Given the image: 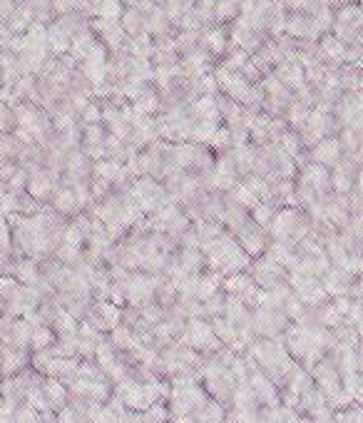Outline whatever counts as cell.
<instances>
[{
  "mask_svg": "<svg viewBox=\"0 0 363 423\" xmlns=\"http://www.w3.org/2000/svg\"><path fill=\"white\" fill-rule=\"evenodd\" d=\"M87 418L90 423H117V413L107 403H90Z\"/></svg>",
  "mask_w": 363,
  "mask_h": 423,
  "instance_id": "603a6c76",
  "label": "cell"
},
{
  "mask_svg": "<svg viewBox=\"0 0 363 423\" xmlns=\"http://www.w3.org/2000/svg\"><path fill=\"white\" fill-rule=\"evenodd\" d=\"M321 287L323 291H326V296H351V287L353 282H356V277H351L348 272H343V269L338 267H328L326 272L321 274Z\"/></svg>",
  "mask_w": 363,
  "mask_h": 423,
  "instance_id": "9c48e42d",
  "label": "cell"
},
{
  "mask_svg": "<svg viewBox=\"0 0 363 423\" xmlns=\"http://www.w3.org/2000/svg\"><path fill=\"white\" fill-rule=\"evenodd\" d=\"M266 232L271 234V239L276 242H288L296 244L311 232V222H308L306 212L298 207H281L276 209L271 224L266 227Z\"/></svg>",
  "mask_w": 363,
  "mask_h": 423,
  "instance_id": "7a4b0ae2",
  "label": "cell"
},
{
  "mask_svg": "<svg viewBox=\"0 0 363 423\" xmlns=\"http://www.w3.org/2000/svg\"><path fill=\"white\" fill-rule=\"evenodd\" d=\"M234 406V411H254V408H259L256 398H254V391L251 386H249V381H242L234 386L232 391V401H229Z\"/></svg>",
  "mask_w": 363,
  "mask_h": 423,
  "instance_id": "e0dca14e",
  "label": "cell"
},
{
  "mask_svg": "<svg viewBox=\"0 0 363 423\" xmlns=\"http://www.w3.org/2000/svg\"><path fill=\"white\" fill-rule=\"evenodd\" d=\"M273 214H276V209H273L271 204H266V202H256L251 209H249V219H251L254 224H259L261 229H266L269 224H271Z\"/></svg>",
  "mask_w": 363,
  "mask_h": 423,
  "instance_id": "7402d4cb",
  "label": "cell"
},
{
  "mask_svg": "<svg viewBox=\"0 0 363 423\" xmlns=\"http://www.w3.org/2000/svg\"><path fill=\"white\" fill-rule=\"evenodd\" d=\"M229 197H232L234 199V202H237V204H242V207L244 209H251L254 207V204H256L259 202V199L256 197H254V194L251 192H249V189L246 187H244V184L242 182H237V184H234V189H229Z\"/></svg>",
  "mask_w": 363,
  "mask_h": 423,
  "instance_id": "83f0119b",
  "label": "cell"
},
{
  "mask_svg": "<svg viewBox=\"0 0 363 423\" xmlns=\"http://www.w3.org/2000/svg\"><path fill=\"white\" fill-rule=\"evenodd\" d=\"M55 343V331H50L48 326H35L33 333H30V348L35 351H43V348H50Z\"/></svg>",
  "mask_w": 363,
  "mask_h": 423,
  "instance_id": "cb8c5ba5",
  "label": "cell"
},
{
  "mask_svg": "<svg viewBox=\"0 0 363 423\" xmlns=\"http://www.w3.org/2000/svg\"><path fill=\"white\" fill-rule=\"evenodd\" d=\"M13 274L18 277V282H23L25 287H35L40 282V269L35 259H25V262H18L13 267Z\"/></svg>",
  "mask_w": 363,
  "mask_h": 423,
  "instance_id": "d6986e66",
  "label": "cell"
},
{
  "mask_svg": "<svg viewBox=\"0 0 363 423\" xmlns=\"http://www.w3.org/2000/svg\"><path fill=\"white\" fill-rule=\"evenodd\" d=\"M28 363V356H25L23 348H5V351H0V371H3V376H13V373H18L20 368Z\"/></svg>",
  "mask_w": 363,
  "mask_h": 423,
  "instance_id": "2e32d148",
  "label": "cell"
},
{
  "mask_svg": "<svg viewBox=\"0 0 363 423\" xmlns=\"http://www.w3.org/2000/svg\"><path fill=\"white\" fill-rule=\"evenodd\" d=\"M174 343H179V346H189V348H194V351L204 353V356L217 353L219 348H222V341L214 336L212 323H209L207 318H189L182 336H179Z\"/></svg>",
  "mask_w": 363,
  "mask_h": 423,
  "instance_id": "3957f363",
  "label": "cell"
},
{
  "mask_svg": "<svg viewBox=\"0 0 363 423\" xmlns=\"http://www.w3.org/2000/svg\"><path fill=\"white\" fill-rule=\"evenodd\" d=\"M174 262L179 264V269L187 274H202L207 269V259H204L202 249H179V254H172Z\"/></svg>",
  "mask_w": 363,
  "mask_h": 423,
  "instance_id": "4fadbf2b",
  "label": "cell"
},
{
  "mask_svg": "<svg viewBox=\"0 0 363 423\" xmlns=\"http://www.w3.org/2000/svg\"><path fill=\"white\" fill-rule=\"evenodd\" d=\"M224 299H227V294H224L222 289H219L217 294H212L209 299H204V301H202L204 316H209V318L222 316V311H224Z\"/></svg>",
  "mask_w": 363,
  "mask_h": 423,
  "instance_id": "484cf974",
  "label": "cell"
},
{
  "mask_svg": "<svg viewBox=\"0 0 363 423\" xmlns=\"http://www.w3.org/2000/svg\"><path fill=\"white\" fill-rule=\"evenodd\" d=\"M167 421H169V413L162 401L152 403V406H147L142 411V423H167Z\"/></svg>",
  "mask_w": 363,
  "mask_h": 423,
  "instance_id": "4316f807",
  "label": "cell"
},
{
  "mask_svg": "<svg viewBox=\"0 0 363 423\" xmlns=\"http://www.w3.org/2000/svg\"><path fill=\"white\" fill-rule=\"evenodd\" d=\"M53 328L58 331V336H65V333H75L77 331V318L72 316L65 309H55L53 314Z\"/></svg>",
  "mask_w": 363,
  "mask_h": 423,
  "instance_id": "44dd1931",
  "label": "cell"
},
{
  "mask_svg": "<svg viewBox=\"0 0 363 423\" xmlns=\"http://www.w3.org/2000/svg\"><path fill=\"white\" fill-rule=\"evenodd\" d=\"M117 413V423H142V411H134V408L122 406Z\"/></svg>",
  "mask_w": 363,
  "mask_h": 423,
  "instance_id": "4dcf8cb0",
  "label": "cell"
},
{
  "mask_svg": "<svg viewBox=\"0 0 363 423\" xmlns=\"http://www.w3.org/2000/svg\"><path fill=\"white\" fill-rule=\"evenodd\" d=\"M10 247V232H8V219L0 214V249H8Z\"/></svg>",
  "mask_w": 363,
  "mask_h": 423,
  "instance_id": "1f68e13d",
  "label": "cell"
},
{
  "mask_svg": "<svg viewBox=\"0 0 363 423\" xmlns=\"http://www.w3.org/2000/svg\"><path fill=\"white\" fill-rule=\"evenodd\" d=\"M167 423H169V421H167Z\"/></svg>",
  "mask_w": 363,
  "mask_h": 423,
  "instance_id": "d590c367",
  "label": "cell"
},
{
  "mask_svg": "<svg viewBox=\"0 0 363 423\" xmlns=\"http://www.w3.org/2000/svg\"><path fill=\"white\" fill-rule=\"evenodd\" d=\"M249 386H251L254 398H256L259 406H278V403H281L278 401V388L273 386L259 368H254V371L249 373Z\"/></svg>",
  "mask_w": 363,
  "mask_h": 423,
  "instance_id": "30bf717a",
  "label": "cell"
},
{
  "mask_svg": "<svg viewBox=\"0 0 363 423\" xmlns=\"http://www.w3.org/2000/svg\"><path fill=\"white\" fill-rule=\"evenodd\" d=\"M199 249H202L204 259H207L209 272H217L222 274V277L244 272V269H249V264H251V257L239 247L232 232H222L219 237L199 244Z\"/></svg>",
  "mask_w": 363,
  "mask_h": 423,
  "instance_id": "6da1fadb",
  "label": "cell"
},
{
  "mask_svg": "<svg viewBox=\"0 0 363 423\" xmlns=\"http://www.w3.org/2000/svg\"><path fill=\"white\" fill-rule=\"evenodd\" d=\"M246 274L251 277V282L256 284L261 291H269V289L286 282V269L273 262V259H269L266 254H259V259H254V262L249 264Z\"/></svg>",
  "mask_w": 363,
  "mask_h": 423,
  "instance_id": "52a82bcc",
  "label": "cell"
},
{
  "mask_svg": "<svg viewBox=\"0 0 363 423\" xmlns=\"http://www.w3.org/2000/svg\"><path fill=\"white\" fill-rule=\"evenodd\" d=\"M80 207H82V204H80L77 194L70 192V189H63V192L55 194V209H58V212L72 214V212H77Z\"/></svg>",
  "mask_w": 363,
  "mask_h": 423,
  "instance_id": "d4e9b609",
  "label": "cell"
},
{
  "mask_svg": "<svg viewBox=\"0 0 363 423\" xmlns=\"http://www.w3.org/2000/svg\"><path fill=\"white\" fill-rule=\"evenodd\" d=\"M323 50H326L331 58H341V55H343L341 43H336V40H326V43H323Z\"/></svg>",
  "mask_w": 363,
  "mask_h": 423,
  "instance_id": "d6a6232c",
  "label": "cell"
},
{
  "mask_svg": "<svg viewBox=\"0 0 363 423\" xmlns=\"http://www.w3.org/2000/svg\"><path fill=\"white\" fill-rule=\"evenodd\" d=\"M298 179L306 182L308 187L318 194V197H326V194L331 192V172H328V167H321V164H316V162L301 167Z\"/></svg>",
  "mask_w": 363,
  "mask_h": 423,
  "instance_id": "8fae6325",
  "label": "cell"
},
{
  "mask_svg": "<svg viewBox=\"0 0 363 423\" xmlns=\"http://www.w3.org/2000/svg\"><path fill=\"white\" fill-rule=\"evenodd\" d=\"M194 421L197 423H224L227 421V411L222 403H217L214 398H209L199 411H194Z\"/></svg>",
  "mask_w": 363,
  "mask_h": 423,
  "instance_id": "ac0fdd59",
  "label": "cell"
},
{
  "mask_svg": "<svg viewBox=\"0 0 363 423\" xmlns=\"http://www.w3.org/2000/svg\"><path fill=\"white\" fill-rule=\"evenodd\" d=\"M288 318L281 309H269V306H256L251 309V331L254 336L264 338H278L288 326Z\"/></svg>",
  "mask_w": 363,
  "mask_h": 423,
  "instance_id": "8992f818",
  "label": "cell"
},
{
  "mask_svg": "<svg viewBox=\"0 0 363 423\" xmlns=\"http://www.w3.org/2000/svg\"><path fill=\"white\" fill-rule=\"evenodd\" d=\"M30 194L38 199H45L53 194V184H50L48 177H43V174H38V177L30 179Z\"/></svg>",
  "mask_w": 363,
  "mask_h": 423,
  "instance_id": "f1b7e54d",
  "label": "cell"
},
{
  "mask_svg": "<svg viewBox=\"0 0 363 423\" xmlns=\"http://www.w3.org/2000/svg\"><path fill=\"white\" fill-rule=\"evenodd\" d=\"M234 239H237V244L249 254V257H259V254H264V249H266V244H269L266 229H261L259 224H254L251 219H249L244 227H239L237 232H234Z\"/></svg>",
  "mask_w": 363,
  "mask_h": 423,
  "instance_id": "ba28073f",
  "label": "cell"
},
{
  "mask_svg": "<svg viewBox=\"0 0 363 423\" xmlns=\"http://www.w3.org/2000/svg\"><path fill=\"white\" fill-rule=\"evenodd\" d=\"M127 192H129V197L134 199V204L142 209V214L157 212V209L167 202V192H164V187L157 182V179L147 177V174L134 179V182L127 187Z\"/></svg>",
  "mask_w": 363,
  "mask_h": 423,
  "instance_id": "5b68a950",
  "label": "cell"
},
{
  "mask_svg": "<svg viewBox=\"0 0 363 423\" xmlns=\"http://www.w3.org/2000/svg\"><path fill=\"white\" fill-rule=\"evenodd\" d=\"M192 232L197 234L199 244H204V242H209V239L219 237L224 229H222V224L212 222V219H197V222H192Z\"/></svg>",
  "mask_w": 363,
  "mask_h": 423,
  "instance_id": "ffe728a7",
  "label": "cell"
},
{
  "mask_svg": "<svg viewBox=\"0 0 363 423\" xmlns=\"http://www.w3.org/2000/svg\"><path fill=\"white\" fill-rule=\"evenodd\" d=\"M10 423H40V413L33 411V408H30L28 403H25V406L15 408L13 421H10Z\"/></svg>",
  "mask_w": 363,
  "mask_h": 423,
  "instance_id": "f546056e",
  "label": "cell"
},
{
  "mask_svg": "<svg viewBox=\"0 0 363 423\" xmlns=\"http://www.w3.org/2000/svg\"><path fill=\"white\" fill-rule=\"evenodd\" d=\"M162 279V274H147V272H132L127 274V279L122 282L124 287V301L129 306L139 309L144 304L154 301V291H157V284Z\"/></svg>",
  "mask_w": 363,
  "mask_h": 423,
  "instance_id": "277c9868",
  "label": "cell"
},
{
  "mask_svg": "<svg viewBox=\"0 0 363 423\" xmlns=\"http://www.w3.org/2000/svg\"><path fill=\"white\" fill-rule=\"evenodd\" d=\"M298 411H303L308 418L318 416V413L323 411H331L326 403V396H323L321 391L316 388V383H311V386L306 388V391H301V396H298V403H296Z\"/></svg>",
  "mask_w": 363,
  "mask_h": 423,
  "instance_id": "7c38bea8",
  "label": "cell"
},
{
  "mask_svg": "<svg viewBox=\"0 0 363 423\" xmlns=\"http://www.w3.org/2000/svg\"><path fill=\"white\" fill-rule=\"evenodd\" d=\"M43 396H45V401H48L50 411H60V408L67 406V391H65L63 383L53 376L43 383Z\"/></svg>",
  "mask_w": 363,
  "mask_h": 423,
  "instance_id": "9a60e30c",
  "label": "cell"
},
{
  "mask_svg": "<svg viewBox=\"0 0 363 423\" xmlns=\"http://www.w3.org/2000/svg\"><path fill=\"white\" fill-rule=\"evenodd\" d=\"M0 401H3V396H0Z\"/></svg>",
  "mask_w": 363,
  "mask_h": 423,
  "instance_id": "e575fe53",
  "label": "cell"
},
{
  "mask_svg": "<svg viewBox=\"0 0 363 423\" xmlns=\"http://www.w3.org/2000/svg\"><path fill=\"white\" fill-rule=\"evenodd\" d=\"M313 162L321 167H336L341 162V142L336 139H323L313 147Z\"/></svg>",
  "mask_w": 363,
  "mask_h": 423,
  "instance_id": "5bb4252c",
  "label": "cell"
},
{
  "mask_svg": "<svg viewBox=\"0 0 363 423\" xmlns=\"http://www.w3.org/2000/svg\"><path fill=\"white\" fill-rule=\"evenodd\" d=\"M293 423H311V418H308V416H298Z\"/></svg>",
  "mask_w": 363,
  "mask_h": 423,
  "instance_id": "836d02e7",
  "label": "cell"
}]
</instances>
